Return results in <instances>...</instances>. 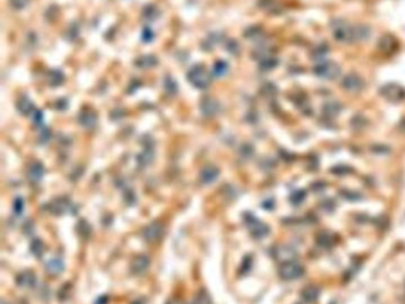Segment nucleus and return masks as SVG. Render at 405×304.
Masks as SVG:
<instances>
[{"label": "nucleus", "mask_w": 405, "mask_h": 304, "mask_svg": "<svg viewBox=\"0 0 405 304\" xmlns=\"http://www.w3.org/2000/svg\"><path fill=\"white\" fill-rule=\"evenodd\" d=\"M303 199H304V193H303V192H297V193H295L294 195H292L291 202H292V203H295V204L301 203V202L303 201Z\"/></svg>", "instance_id": "obj_18"}, {"label": "nucleus", "mask_w": 405, "mask_h": 304, "mask_svg": "<svg viewBox=\"0 0 405 304\" xmlns=\"http://www.w3.org/2000/svg\"><path fill=\"white\" fill-rule=\"evenodd\" d=\"M246 226H247L248 231L252 234L256 239H262L264 238L266 234L269 233V227L265 224H263L262 221H259L258 219L254 218L252 215H247L245 219Z\"/></svg>", "instance_id": "obj_3"}, {"label": "nucleus", "mask_w": 405, "mask_h": 304, "mask_svg": "<svg viewBox=\"0 0 405 304\" xmlns=\"http://www.w3.org/2000/svg\"><path fill=\"white\" fill-rule=\"evenodd\" d=\"M29 0H11V4L16 8H23L28 4Z\"/></svg>", "instance_id": "obj_19"}, {"label": "nucleus", "mask_w": 405, "mask_h": 304, "mask_svg": "<svg viewBox=\"0 0 405 304\" xmlns=\"http://www.w3.org/2000/svg\"><path fill=\"white\" fill-rule=\"evenodd\" d=\"M18 109L23 114H28L33 109V105H31V102L28 99H22V101L18 103Z\"/></svg>", "instance_id": "obj_16"}, {"label": "nucleus", "mask_w": 405, "mask_h": 304, "mask_svg": "<svg viewBox=\"0 0 405 304\" xmlns=\"http://www.w3.org/2000/svg\"><path fill=\"white\" fill-rule=\"evenodd\" d=\"M188 80L198 88H206L209 85V74L203 67H194L188 74Z\"/></svg>", "instance_id": "obj_1"}, {"label": "nucleus", "mask_w": 405, "mask_h": 304, "mask_svg": "<svg viewBox=\"0 0 405 304\" xmlns=\"http://www.w3.org/2000/svg\"><path fill=\"white\" fill-rule=\"evenodd\" d=\"M1 304H7V303H5V302H2V303H1Z\"/></svg>", "instance_id": "obj_21"}, {"label": "nucleus", "mask_w": 405, "mask_h": 304, "mask_svg": "<svg viewBox=\"0 0 405 304\" xmlns=\"http://www.w3.org/2000/svg\"><path fill=\"white\" fill-rule=\"evenodd\" d=\"M150 266V259L147 256H137L131 263V271L132 273L140 276L147 271Z\"/></svg>", "instance_id": "obj_5"}, {"label": "nucleus", "mask_w": 405, "mask_h": 304, "mask_svg": "<svg viewBox=\"0 0 405 304\" xmlns=\"http://www.w3.org/2000/svg\"><path fill=\"white\" fill-rule=\"evenodd\" d=\"M31 251H33L34 256L40 257L43 254V252H44V245H43V242L40 240H34V241H33V244H31Z\"/></svg>", "instance_id": "obj_15"}, {"label": "nucleus", "mask_w": 405, "mask_h": 304, "mask_svg": "<svg viewBox=\"0 0 405 304\" xmlns=\"http://www.w3.org/2000/svg\"><path fill=\"white\" fill-rule=\"evenodd\" d=\"M304 273L303 266L300 264H296L295 262L283 263V265L279 269V274L283 279L285 280H292L300 278Z\"/></svg>", "instance_id": "obj_2"}, {"label": "nucleus", "mask_w": 405, "mask_h": 304, "mask_svg": "<svg viewBox=\"0 0 405 304\" xmlns=\"http://www.w3.org/2000/svg\"><path fill=\"white\" fill-rule=\"evenodd\" d=\"M317 244H320V246H322L323 248H327L333 245V238L329 236V234L323 233V234H321V236H319V238H317Z\"/></svg>", "instance_id": "obj_14"}, {"label": "nucleus", "mask_w": 405, "mask_h": 304, "mask_svg": "<svg viewBox=\"0 0 405 304\" xmlns=\"http://www.w3.org/2000/svg\"><path fill=\"white\" fill-rule=\"evenodd\" d=\"M45 270H47L49 274L56 277L62 273L63 270H65V263H63V260L61 258H53L47 263Z\"/></svg>", "instance_id": "obj_8"}, {"label": "nucleus", "mask_w": 405, "mask_h": 304, "mask_svg": "<svg viewBox=\"0 0 405 304\" xmlns=\"http://www.w3.org/2000/svg\"><path fill=\"white\" fill-rule=\"evenodd\" d=\"M23 208H24V202H23L22 199H16L13 203V209L16 214H20L23 212Z\"/></svg>", "instance_id": "obj_17"}, {"label": "nucleus", "mask_w": 405, "mask_h": 304, "mask_svg": "<svg viewBox=\"0 0 405 304\" xmlns=\"http://www.w3.org/2000/svg\"><path fill=\"white\" fill-rule=\"evenodd\" d=\"M218 176H219V170L216 169V168L210 166V167H206L203 170H202L201 176H200V177H201L202 183L208 184V183H212V182L215 181Z\"/></svg>", "instance_id": "obj_10"}, {"label": "nucleus", "mask_w": 405, "mask_h": 304, "mask_svg": "<svg viewBox=\"0 0 405 304\" xmlns=\"http://www.w3.org/2000/svg\"><path fill=\"white\" fill-rule=\"evenodd\" d=\"M167 304H184V303L182 302L181 300H178V298H172V300H170Z\"/></svg>", "instance_id": "obj_20"}, {"label": "nucleus", "mask_w": 405, "mask_h": 304, "mask_svg": "<svg viewBox=\"0 0 405 304\" xmlns=\"http://www.w3.org/2000/svg\"><path fill=\"white\" fill-rule=\"evenodd\" d=\"M43 175H44V169L40 163H34L29 169V177L34 183H38L42 179Z\"/></svg>", "instance_id": "obj_11"}, {"label": "nucleus", "mask_w": 405, "mask_h": 304, "mask_svg": "<svg viewBox=\"0 0 405 304\" xmlns=\"http://www.w3.org/2000/svg\"><path fill=\"white\" fill-rule=\"evenodd\" d=\"M302 297L305 302H314L319 297V289L316 286H308L302 291Z\"/></svg>", "instance_id": "obj_12"}, {"label": "nucleus", "mask_w": 405, "mask_h": 304, "mask_svg": "<svg viewBox=\"0 0 405 304\" xmlns=\"http://www.w3.org/2000/svg\"><path fill=\"white\" fill-rule=\"evenodd\" d=\"M69 207H70V202L67 199H56L48 205L49 212L55 214V215L65 214L69 209Z\"/></svg>", "instance_id": "obj_6"}, {"label": "nucleus", "mask_w": 405, "mask_h": 304, "mask_svg": "<svg viewBox=\"0 0 405 304\" xmlns=\"http://www.w3.org/2000/svg\"><path fill=\"white\" fill-rule=\"evenodd\" d=\"M164 233V226L161 224V222H152V224L147 225L145 228H144L143 232V236L144 239L146 240L150 244H155V242L160 241L162 236H163Z\"/></svg>", "instance_id": "obj_4"}, {"label": "nucleus", "mask_w": 405, "mask_h": 304, "mask_svg": "<svg viewBox=\"0 0 405 304\" xmlns=\"http://www.w3.org/2000/svg\"><path fill=\"white\" fill-rule=\"evenodd\" d=\"M193 304H213L212 298H210L209 295H208L207 291L201 290L198 292L195 298H194Z\"/></svg>", "instance_id": "obj_13"}, {"label": "nucleus", "mask_w": 405, "mask_h": 304, "mask_svg": "<svg viewBox=\"0 0 405 304\" xmlns=\"http://www.w3.org/2000/svg\"><path fill=\"white\" fill-rule=\"evenodd\" d=\"M276 257H277V259L282 260L283 263L294 262L295 257H296V252L292 250L291 247H286V246H283V247L277 248Z\"/></svg>", "instance_id": "obj_9"}, {"label": "nucleus", "mask_w": 405, "mask_h": 304, "mask_svg": "<svg viewBox=\"0 0 405 304\" xmlns=\"http://www.w3.org/2000/svg\"><path fill=\"white\" fill-rule=\"evenodd\" d=\"M16 282L20 288L30 289L34 288V283H36V277H34V274L31 271H24L20 272L18 276H17Z\"/></svg>", "instance_id": "obj_7"}]
</instances>
